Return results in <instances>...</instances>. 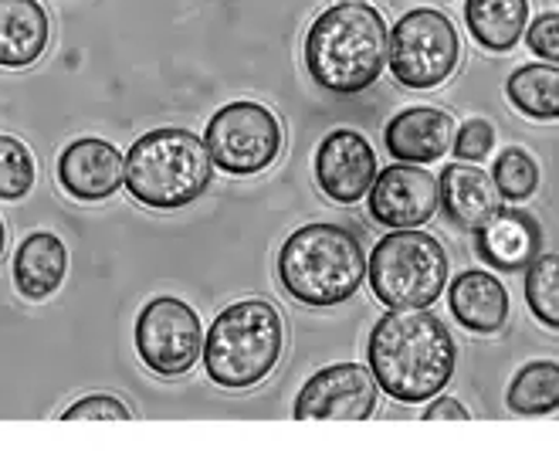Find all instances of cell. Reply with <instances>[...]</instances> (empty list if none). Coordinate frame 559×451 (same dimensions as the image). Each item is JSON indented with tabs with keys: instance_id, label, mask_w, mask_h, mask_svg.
<instances>
[{
	"instance_id": "6da1fadb",
	"label": "cell",
	"mask_w": 559,
	"mask_h": 451,
	"mask_svg": "<svg viewBox=\"0 0 559 451\" xmlns=\"http://www.w3.org/2000/svg\"><path fill=\"white\" fill-rule=\"evenodd\" d=\"M367 360L383 394L401 404H424L454 377L457 346L427 309H390L367 340Z\"/></svg>"
},
{
	"instance_id": "7a4b0ae2",
	"label": "cell",
	"mask_w": 559,
	"mask_h": 451,
	"mask_svg": "<svg viewBox=\"0 0 559 451\" xmlns=\"http://www.w3.org/2000/svg\"><path fill=\"white\" fill-rule=\"evenodd\" d=\"M390 27L377 8L336 4L322 11L306 35V69L312 82L336 95L367 92L386 69Z\"/></svg>"
},
{
	"instance_id": "3957f363",
	"label": "cell",
	"mask_w": 559,
	"mask_h": 451,
	"mask_svg": "<svg viewBox=\"0 0 559 451\" xmlns=\"http://www.w3.org/2000/svg\"><path fill=\"white\" fill-rule=\"evenodd\" d=\"M367 278L359 238L343 224H306L278 251V282L285 293L312 309L343 306Z\"/></svg>"
},
{
	"instance_id": "277c9868",
	"label": "cell",
	"mask_w": 559,
	"mask_h": 451,
	"mask_svg": "<svg viewBox=\"0 0 559 451\" xmlns=\"http://www.w3.org/2000/svg\"><path fill=\"white\" fill-rule=\"evenodd\" d=\"M214 180L211 153L201 137L163 126L140 137L126 156L122 183L133 201L153 211H177L193 204Z\"/></svg>"
},
{
	"instance_id": "5b68a950",
	"label": "cell",
	"mask_w": 559,
	"mask_h": 451,
	"mask_svg": "<svg viewBox=\"0 0 559 451\" xmlns=\"http://www.w3.org/2000/svg\"><path fill=\"white\" fill-rule=\"evenodd\" d=\"M285 346L282 316L265 299H241L217 312L204 336L207 377L227 391H248L278 364Z\"/></svg>"
},
{
	"instance_id": "8992f818",
	"label": "cell",
	"mask_w": 559,
	"mask_h": 451,
	"mask_svg": "<svg viewBox=\"0 0 559 451\" xmlns=\"http://www.w3.org/2000/svg\"><path fill=\"white\" fill-rule=\"evenodd\" d=\"M370 288L386 309H427L448 285V251L435 235L401 228L373 248L367 262Z\"/></svg>"
},
{
	"instance_id": "52a82bcc",
	"label": "cell",
	"mask_w": 559,
	"mask_h": 451,
	"mask_svg": "<svg viewBox=\"0 0 559 451\" xmlns=\"http://www.w3.org/2000/svg\"><path fill=\"white\" fill-rule=\"evenodd\" d=\"M462 58V38L448 14L435 8L407 11L390 27L386 64L407 88H435L451 79Z\"/></svg>"
},
{
	"instance_id": "ba28073f",
	"label": "cell",
	"mask_w": 559,
	"mask_h": 451,
	"mask_svg": "<svg viewBox=\"0 0 559 451\" xmlns=\"http://www.w3.org/2000/svg\"><path fill=\"white\" fill-rule=\"evenodd\" d=\"M204 146L211 164L231 177L269 170L282 153V126L261 103H231L207 122Z\"/></svg>"
},
{
	"instance_id": "9c48e42d",
	"label": "cell",
	"mask_w": 559,
	"mask_h": 451,
	"mask_svg": "<svg viewBox=\"0 0 559 451\" xmlns=\"http://www.w3.org/2000/svg\"><path fill=\"white\" fill-rule=\"evenodd\" d=\"M204 349V327L201 316L190 302L159 296L150 299L136 316V353L156 377H180L190 373L201 360Z\"/></svg>"
},
{
	"instance_id": "30bf717a",
	"label": "cell",
	"mask_w": 559,
	"mask_h": 451,
	"mask_svg": "<svg viewBox=\"0 0 559 451\" xmlns=\"http://www.w3.org/2000/svg\"><path fill=\"white\" fill-rule=\"evenodd\" d=\"M380 387L359 364H333L306 380L295 397L299 422H367L377 411Z\"/></svg>"
},
{
	"instance_id": "8fae6325",
	"label": "cell",
	"mask_w": 559,
	"mask_h": 451,
	"mask_svg": "<svg viewBox=\"0 0 559 451\" xmlns=\"http://www.w3.org/2000/svg\"><path fill=\"white\" fill-rule=\"evenodd\" d=\"M370 217L383 228H420L441 211V193L435 174L417 164H390L377 170L370 190Z\"/></svg>"
},
{
	"instance_id": "7c38bea8",
	"label": "cell",
	"mask_w": 559,
	"mask_h": 451,
	"mask_svg": "<svg viewBox=\"0 0 559 451\" xmlns=\"http://www.w3.org/2000/svg\"><path fill=\"white\" fill-rule=\"evenodd\" d=\"M377 177V153L370 140L356 129H336L316 150V180L322 193L336 204H356L367 198Z\"/></svg>"
},
{
	"instance_id": "4fadbf2b",
	"label": "cell",
	"mask_w": 559,
	"mask_h": 451,
	"mask_svg": "<svg viewBox=\"0 0 559 451\" xmlns=\"http://www.w3.org/2000/svg\"><path fill=\"white\" fill-rule=\"evenodd\" d=\"M126 159L122 153L98 137H82L69 143L58 156V183L64 193H72L75 201H109L122 187Z\"/></svg>"
},
{
	"instance_id": "5bb4252c",
	"label": "cell",
	"mask_w": 559,
	"mask_h": 451,
	"mask_svg": "<svg viewBox=\"0 0 559 451\" xmlns=\"http://www.w3.org/2000/svg\"><path fill=\"white\" fill-rule=\"evenodd\" d=\"M475 251L488 269L522 272L543 251V228L530 211L499 207L475 228Z\"/></svg>"
},
{
	"instance_id": "9a60e30c",
	"label": "cell",
	"mask_w": 559,
	"mask_h": 451,
	"mask_svg": "<svg viewBox=\"0 0 559 451\" xmlns=\"http://www.w3.org/2000/svg\"><path fill=\"white\" fill-rule=\"evenodd\" d=\"M454 140V122L448 112L435 106H414L397 112L386 122V153L397 164H435L451 150Z\"/></svg>"
},
{
	"instance_id": "2e32d148",
	"label": "cell",
	"mask_w": 559,
	"mask_h": 451,
	"mask_svg": "<svg viewBox=\"0 0 559 451\" xmlns=\"http://www.w3.org/2000/svg\"><path fill=\"white\" fill-rule=\"evenodd\" d=\"M448 306H451V316L462 322L468 333H478V336L499 333L509 319L506 285L491 272H481V269H468L451 282Z\"/></svg>"
},
{
	"instance_id": "e0dca14e",
	"label": "cell",
	"mask_w": 559,
	"mask_h": 451,
	"mask_svg": "<svg viewBox=\"0 0 559 451\" xmlns=\"http://www.w3.org/2000/svg\"><path fill=\"white\" fill-rule=\"evenodd\" d=\"M438 193L444 214L457 224V228L475 232L478 224H485L491 214L502 207V198L491 177L472 164H448L438 177Z\"/></svg>"
},
{
	"instance_id": "ac0fdd59",
	"label": "cell",
	"mask_w": 559,
	"mask_h": 451,
	"mask_svg": "<svg viewBox=\"0 0 559 451\" xmlns=\"http://www.w3.org/2000/svg\"><path fill=\"white\" fill-rule=\"evenodd\" d=\"M51 38L48 14L38 0H0V69L35 64Z\"/></svg>"
},
{
	"instance_id": "d6986e66",
	"label": "cell",
	"mask_w": 559,
	"mask_h": 451,
	"mask_svg": "<svg viewBox=\"0 0 559 451\" xmlns=\"http://www.w3.org/2000/svg\"><path fill=\"white\" fill-rule=\"evenodd\" d=\"M69 272V248L51 232L27 235L14 254V285L31 302L55 296Z\"/></svg>"
},
{
	"instance_id": "ffe728a7",
	"label": "cell",
	"mask_w": 559,
	"mask_h": 451,
	"mask_svg": "<svg viewBox=\"0 0 559 451\" xmlns=\"http://www.w3.org/2000/svg\"><path fill=\"white\" fill-rule=\"evenodd\" d=\"M530 21V0H465V24L488 51H512Z\"/></svg>"
},
{
	"instance_id": "44dd1931",
	"label": "cell",
	"mask_w": 559,
	"mask_h": 451,
	"mask_svg": "<svg viewBox=\"0 0 559 451\" xmlns=\"http://www.w3.org/2000/svg\"><path fill=\"white\" fill-rule=\"evenodd\" d=\"M509 103L530 119L552 122L559 116V72L556 64H522L506 82Z\"/></svg>"
},
{
	"instance_id": "7402d4cb",
	"label": "cell",
	"mask_w": 559,
	"mask_h": 451,
	"mask_svg": "<svg viewBox=\"0 0 559 451\" xmlns=\"http://www.w3.org/2000/svg\"><path fill=\"white\" fill-rule=\"evenodd\" d=\"M556 404H559V364L556 360L525 364L509 387V407L515 414H552Z\"/></svg>"
},
{
	"instance_id": "603a6c76",
	"label": "cell",
	"mask_w": 559,
	"mask_h": 451,
	"mask_svg": "<svg viewBox=\"0 0 559 451\" xmlns=\"http://www.w3.org/2000/svg\"><path fill=\"white\" fill-rule=\"evenodd\" d=\"M525 272V302L549 330H559V258L556 251H539Z\"/></svg>"
},
{
	"instance_id": "cb8c5ba5",
	"label": "cell",
	"mask_w": 559,
	"mask_h": 451,
	"mask_svg": "<svg viewBox=\"0 0 559 451\" xmlns=\"http://www.w3.org/2000/svg\"><path fill=\"white\" fill-rule=\"evenodd\" d=\"M539 164L530 150L522 146H509L506 153H499L496 167H491V183H496L499 198L506 201H525L539 190Z\"/></svg>"
},
{
	"instance_id": "d4e9b609",
	"label": "cell",
	"mask_w": 559,
	"mask_h": 451,
	"mask_svg": "<svg viewBox=\"0 0 559 451\" xmlns=\"http://www.w3.org/2000/svg\"><path fill=\"white\" fill-rule=\"evenodd\" d=\"M35 187V156L17 140L0 133V201H21Z\"/></svg>"
},
{
	"instance_id": "484cf974",
	"label": "cell",
	"mask_w": 559,
	"mask_h": 451,
	"mask_svg": "<svg viewBox=\"0 0 559 451\" xmlns=\"http://www.w3.org/2000/svg\"><path fill=\"white\" fill-rule=\"evenodd\" d=\"M61 422H133V411L112 394H88L64 411Z\"/></svg>"
},
{
	"instance_id": "4316f807",
	"label": "cell",
	"mask_w": 559,
	"mask_h": 451,
	"mask_svg": "<svg viewBox=\"0 0 559 451\" xmlns=\"http://www.w3.org/2000/svg\"><path fill=\"white\" fill-rule=\"evenodd\" d=\"M451 146L462 164H478V159H485L491 153V146H496V129H491V122H485V119H468L454 133Z\"/></svg>"
},
{
	"instance_id": "83f0119b",
	"label": "cell",
	"mask_w": 559,
	"mask_h": 451,
	"mask_svg": "<svg viewBox=\"0 0 559 451\" xmlns=\"http://www.w3.org/2000/svg\"><path fill=\"white\" fill-rule=\"evenodd\" d=\"M525 41H530L533 55L556 64L559 61V14L556 11L539 14L530 27H525Z\"/></svg>"
},
{
	"instance_id": "f1b7e54d",
	"label": "cell",
	"mask_w": 559,
	"mask_h": 451,
	"mask_svg": "<svg viewBox=\"0 0 559 451\" xmlns=\"http://www.w3.org/2000/svg\"><path fill=\"white\" fill-rule=\"evenodd\" d=\"M468 407L454 397H438L435 394V404L424 411V422H468Z\"/></svg>"
},
{
	"instance_id": "f546056e",
	"label": "cell",
	"mask_w": 559,
	"mask_h": 451,
	"mask_svg": "<svg viewBox=\"0 0 559 451\" xmlns=\"http://www.w3.org/2000/svg\"><path fill=\"white\" fill-rule=\"evenodd\" d=\"M4 248H8V232H4V221H0V258H4Z\"/></svg>"
},
{
	"instance_id": "4dcf8cb0",
	"label": "cell",
	"mask_w": 559,
	"mask_h": 451,
	"mask_svg": "<svg viewBox=\"0 0 559 451\" xmlns=\"http://www.w3.org/2000/svg\"><path fill=\"white\" fill-rule=\"evenodd\" d=\"M340 4H353V0H340ZM356 4H364V0H356Z\"/></svg>"
}]
</instances>
